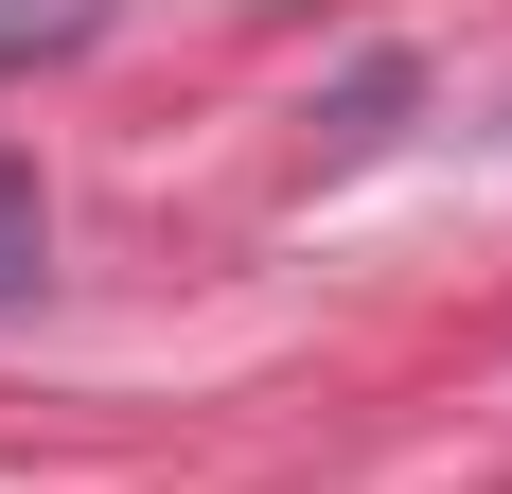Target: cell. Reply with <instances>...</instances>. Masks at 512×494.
<instances>
[{
	"label": "cell",
	"mask_w": 512,
	"mask_h": 494,
	"mask_svg": "<svg viewBox=\"0 0 512 494\" xmlns=\"http://www.w3.org/2000/svg\"><path fill=\"white\" fill-rule=\"evenodd\" d=\"M53 283V212H36V177L0 159V300H36Z\"/></svg>",
	"instance_id": "cell-2"
},
{
	"label": "cell",
	"mask_w": 512,
	"mask_h": 494,
	"mask_svg": "<svg viewBox=\"0 0 512 494\" xmlns=\"http://www.w3.org/2000/svg\"><path fill=\"white\" fill-rule=\"evenodd\" d=\"M106 0H0V71H53V53H89Z\"/></svg>",
	"instance_id": "cell-1"
}]
</instances>
